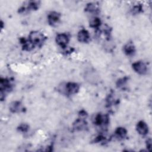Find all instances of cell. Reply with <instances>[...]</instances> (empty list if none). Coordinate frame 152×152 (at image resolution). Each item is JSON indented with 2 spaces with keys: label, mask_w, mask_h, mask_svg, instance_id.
Listing matches in <instances>:
<instances>
[{
  "label": "cell",
  "mask_w": 152,
  "mask_h": 152,
  "mask_svg": "<svg viewBox=\"0 0 152 152\" xmlns=\"http://www.w3.org/2000/svg\"><path fill=\"white\" fill-rule=\"evenodd\" d=\"M46 40V37L39 31H32L28 36V40L33 45V47L41 46Z\"/></svg>",
  "instance_id": "6da1fadb"
},
{
  "label": "cell",
  "mask_w": 152,
  "mask_h": 152,
  "mask_svg": "<svg viewBox=\"0 0 152 152\" xmlns=\"http://www.w3.org/2000/svg\"><path fill=\"white\" fill-rule=\"evenodd\" d=\"M133 69L139 74L144 75L147 73V68L145 64L141 61H137L132 64Z\"/></svg>",
  "instance_id": "7a4b0ae2"
},
{
  "label": "cell",
  "mask_w": 152,
  "mask_h": 152,
  "mask_svg": "<svg viewBox=\"0 0 152 152\" xmlns=\"http://www.w3.org/2000/svg\"><path fill=\"white\" fill-rule=\"evenodd\" d=\"M56 42L62 48H66V45L69 42V37L65 33L58 34L56 37Z\"/></svg>",
  "instance_id": "3957f363"
},
{
  "label": "cell",
  "mask_w": 152,
  "mask_h": 152,
  "mask_svg": "<svg viewBox=\"0 0 152 152\" xmlns=\"http://www.w3.org/2000/svg\"><path fill=\"white\" fill-rule=\"evenodd\" d=\"M80 87L77 83H68L65 86V91L68 94H74L77 93L79 90Z\"/></svg>",
  "instance_id": "277c9868"
},
{
  "label": "cell",
  "mask_w": 152,
  "mask_h": 152,
  "mask_svg": "<svg viewBox=\"0 0 152 152\" xmlns=\"http://www.w3.org/2000/svg\"><path fill=\"white\" fill-rule=\"evenodd\" d=\"M78 40L82 43H87L90 40V34L88 32L84 29L81 30L77 35Z\"/></svg>",
  "instance_id": "5b68a950"
},
{
  "label": "cell",
  "mask_w": 152,
  "mask_h": 152,
  "mask_svg": "<svg viewBox=\"0 0 152 152\" xmlns=\"http://www.w3.org/2000/svg\"><path fill=\"white\" fill-rule=\"evenodd\" d=\"M137 131L140 135H145L148 132V126L144 122L141 121L137 125Z\"/></svg>",
  "instance_id": "8992f818"
},
{
  "label": "cell",
  "mask_w": 152,
  "mask_h": 152,
  "mask_svg": "<svg viewBox=\"0 0 152 152\" xmlns=\"http://www.w3.org/2000/svg\"><path fill=\"white\" fill-rule=\"evenodd\" d=\"M60 14L57 12H52L48 16V20L49 24L53 26L58 22L60 18Z\"/></svg>",
  "instance_id": "52a82bcc"
},
{
  "label": "cell",
  "mask_w": 152,
  "mask_h": 152,
  "mask_svg": "<svg viewBox=\"0 0 152 152\" xmlns=\"http://www.w3.org/2000/svg\"><path fill=\"white\" fill-rule=\"evenodd\" d=\"M73 127L75 129L81 131L87 127V122L83 119H78L73 124Z\"/></svg>",
  "instance_id": "ba28073f"
},
{
  "label": "cell",
  "mask_w": 152,
  "mask_h": 152,
  "mask_svg": "<svg viewBox=\"0 0 152 152\" xmlns=\"http://www.w3.org/2000/svg\"><path fill=\"white\" fill-rule=\"evenodd\" d=\"M124 51L127 55H132L135 53V47L132 43H128L124 47Z\"/></svg>",
  "instance_id": "9c48e42d"
},
{
  "label": "cell",
  "mask_w": 152,
  "mask_h": 152,
  "mask_svg": "<svg viewBox=\"0 0 152 152\" xmlns=\"http://www.w3.org/2000/svg\"><path fill=\"white\" fill-rule=\"evenodd\" d=\"M85 11L92 13H97L99 11V5L95 3L88 4L85 8Z\"/></svg>",
  "instance_id": "30bf717a"
},
{
  "label": "cell",
  "mask_w": 152,
  "mask_h": 152,
  "mask_svg": "<svg viewBox=\"0 0 152 152\" xmlns=\"http://www.w3.org/2000/svg\"><path fill=\"white\" fill-rule=\"evenodd\" d=\"M10 109L11 112L16 113L21 110V104L19 101H15L11 103L10 106Z\"/></svg>",
  "instance_id": "8fae6325"
},
{
  "label": "cell",
  "mask_w": 152,
  "mask_h": 152,
  "mask_svg": "<svg viewBox=\"0 0 152 152\" xmlns=\"http://www.w3.org/2000/svg\"><path fill=\"white\" fill-rule=\"evenodd\" d=\"M126 132H127V131L124 128L119 127L116 129L115 133V135L117 138H118L119 139H122L126 136Z\"/></svg>",
  "instance_id": "7c38bea8"
},
{
  "label": "cell",
  "mask_w": 152,
  "mask_h": 152,
  "mask_svg": "<svg viewBox=\"0 0 152 152\" xmlns=\"http://www.w3.org/2000/svg\"><path fill=\"white\" fill-rule=\"evenodd\" d=\"M101 21L99 18H93L90 21V26L93 28H97L100 26Z\"/></svg>",
  "instance_id": "4fadbf2b"
},
{
  "label": "cell",
  "mask_w": 152,
  "mask_h": 152,
  "mask_svg": "<svg viewBox=\"0 0 152 152\" xmlns=\"http://www.w3.org/2000/svg\"><path fill=\"white\" fill-rule=\"evenodd\" d=\"M18 129L22 132H26L28 131V125H27V124H21L18 127Z\"/></svg>",
  "instance_id": "5bb4252c"
},
{
  "label": "cell",
  "mask_w": 152,
  "mask_h": 152,
  "mask_svg": "<svg viewBox=\"0 0 152 152\" xmlns=\"http://www.w3.org/2000/svg\"><path fill=\"white\" fill-rule=\"evenodd\" d=\"M126 81H127V78H126V77L122 78L121 79H119V80H118L116 85H117L118 87H121V86H123L125 84Z\"/></svg>",
  "instance_id": "9a60e30c"
},
{
  "label": "cell",
  "mask_w": 152,
  "mask_h": 152,
  "mask_svg": "<svg viewBox=\"0 0 152 152\" xmlns=\"http://www.w3.org/2000/svg\"><path fill=\"white\" fill-rule=\"evenodd\" d=\"M141 10H142V7L141 5H136L132 9V12L134 14H137L140 12L141 11Z\"/></svg>",
  "instance_id": "2e32d148"
},
{
  "label": "cell",
  "mask_w": 152,
  "mask_h": 152,
  "mask_svg": "<svg viewBox=\"0 0 152 152\" xmlns=\"http://www.w3.org/2000/svg\"><path fill=\"white\" fill-rule=\"evenodd\" d=\"M151 139H149L147 141V148H148V150H151Z\"/></svg>",
  "instance_id": "e0dca14e"
}]
</instances>
